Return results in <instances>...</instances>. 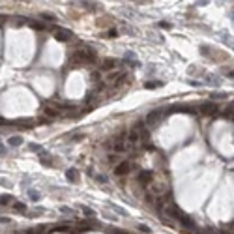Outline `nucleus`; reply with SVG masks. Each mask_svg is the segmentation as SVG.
I'll list each match as a JSON object with an SVG mask.
<instances>
[{"label": "nucleus", "mask_w": 234, "mask_h": 234, "mask_svg": "<svg viewBox=\"0 0 234 234\" xmlns=\"http://www.w3.org/2000/svg\"><path fill=\"white\" fill-rule=\"evenodd\" d=\"M214 234H230V232H227V230H212Z\"/></svg>", "instance_id": "c85d7f7f"}, {"label": "nucleus", "mask_w": 234, "mask_h": 234, "mask_svg": "<svg viewBox=\"0 0 234 234\" xmlns=\"http://www.w3.org/2000/svg\"><path fill=\"white\" fill-rule=\"evenodd\" d=\"M135 129L139 133V139H140V143H143V146L146 150H152L154 146H152V140H150V129H148V126L144 122H137V127Z\"/></svg>", "instance_id": "f03ea898"}, {"label": "nucleus", "mask_w": 234, "mask_h": 234, "mask_svg": "<svg viewBox=\"0 0 234 234\" xmlns=\"http://www.w3.org/2000/svg\"><path fill=\"white\" fill-rule=\"evenodd\" d=\"M112 234H127V232H124V230H111Z\"/></svg>", "instance_id": "7c9ffc66"}, {"label": "nucleus", "mask_w": 234, "mask_h": 234, "mask_svg": "<svg viewBox=\"0 0 234 234\" xmlns=\"http://www.w3.org/2000/svg\"><path fill=\"white\" fill-rule=\"evenodd\" d=\"M159 26H161V28H167V30L171 28V25H169V22H159Z\"/></svg>", "instance_id": "cd10ccee"}, {"label": "nucleus", "mask_w": 234, "mask_h": 234, "mask_svg": "<svg viewBox=\"0 0 234 234\" xmlns=\"http://www.w3.org/2000/svg\"><path fill=\"white\" fill-rule=\"evenodd\" d=\"M13 210L19 214H26V206L22 204V202H13Z\"/></svg>", "instance_id": "a211bd4d"}, {"label": "nucleus", "mask_w": 234, "mask_h": 234, "mask_svg": "<svg viewBox=\"0 0 234 234\" xmlns=\"http://www.w3.org/2000/svg\"><path fill=\"white\" fill-rule=\"evenodd\" d=\"M161 84H163V83H159V81H148V83L144 84V88H146V90H155V88H159Z\"/></svg>", "instance_id": "dca6fc26"}, {"label": "nucleus", "mask_w": 234, "mask_h": 234, "mask_svg": "<svg viewBox=\"0 0 234 234\" xmlns=\"http://www.w3.org/2000/svg\"><path fill=\"white\" fill-rule=\"evenodd\" d=\"M140 143V139H139V133H137V129L133 127L129 133H127V144H139Z\"/></svg>", "instance_id": "9d476101"}, {"label": "nucleus", "mask_w": 234, "mask_h": 234, "mask_svg": "<svg viewBox=\"0 0 234 234\" xmlns=\"http://www.w3.org/2000/svg\"><path fill=\"white\" fill-rule=\"evenodd\" d=\"M221 116H223V118H228V120H234V103H230V105L221 112Z\"/></svg>", "instance_id": "f8f14e48"}, {"label": "nucleus", "mask_w": 234, "mask_h": 234, "mask_svg": "<svg viewBox=\"0 0 234 234\" xmlns=\"http://www.w3.org/2000/svg\"><path fill=\"white\" fill-rule=\"evenodd\" d=\"M28 146H30V150H34V152H41V148H39V144H34V143H30Z\"/></svg>", "instance_id": "5701e85b"}, {"label": "nucleus", "mask_w": 234, "mask_h": 234, "mask_svg": "<svg viewBox=\"0 0 234 234\" xmlns=\"http://www.w3.org/2000/svg\"><path fill=\"white\" fill-rule=\"evenodd\" d=\"M8 144H10V146H19V144H22V137H21V135L10 137V139H8Z\"/></svg>", "instance_id": "4468645a"}, {"label": "nucleus", "mask_w": 234, "mask_h": 234, "mask_svg": "<svg viewBox=\"0 0 234 234\" xmlns=\"http://www.w3.org/2000/svg\"><path fill=\"white\" fill-rule=\"evenodd\" d=\"M163 116H165V114H163V111H152V112H148V116H146V126H157L159 122H161V118H163Z\"/></svg>", "instance_id": "20e7f679"}, {"label": "nucleus", "mask_w": 234, "mask_h": 234, "mask_svg": "<svg viewBox=\"0 0 234 234\" xmlns=\"http://www.w3.org/2000/svg\"><path fill=\"white\" fill-rule=\"evenodd\" d=\"M60 212H64V214H71V210H69V208H60Z\"/></svg>", "instance_id": "c756f323"}, {"label": "nucleus", "mask_w": 234, "mask_h": 234, "mask_svg": "<svg viewBox=\"0 0 234 234\" xmlns=\"http://www.w3.org/2000/svg\"><path fill=\"white\" fill-rule=\"evenodd\" d=\"M219 109H217V105L216 103H210V101H206V103H200L199 105V112L200 114H204V116H210V114H216Z\"/></svg>", "instance_id": "39448f33"}, {"label": "nucleus", "mask_w": 234, "mask_h": 234, "mask_svg": "<svg viewBox=\"0 0 234 234\" xmlns=\"http://www.w3.org/2000/svg\"><path fill=\"white\" fill-rule=\"evenodd\" d=\"M53 230L54 232H71V228H69V227H54Z\"/></svg>", "instance_id": "412c9836"}, {"label": "nucleus", "mask_w": 234, "mask_h": 234, "mask_svg": "<svg viewBox=\"0 0 234 234\" xmlns=\"http://www.w3.org/2000/svg\"><path fill=\"white\" fill-rule=\"evenodd\" d=\"M98 56L96 53H94L92 49H86V47H83V49H77L73 53V58H71V66H83V64H92L96 62Z\"/></svg>", "instance_id": "f257e3e1"}, {"label": "nucleus", "mask_w": 234, "mask_h": 234, "mask_svg": "<svg viewBox=\"0 0 234 234\" xmlns=\"http://www.w3.org/2000/svg\"><path fill=\"white\" fill-rule=\"evenodd\" d=\"M43 112L49 116V118H56V116H60V109H56V107H49V105H43Z\"/></svg>", "instance_id": "1a4fd4ad"}, {"label": "nucleus", "mask_w": 234, "mask_h": 234, "mask_svg": "<svg viewBox=\"0 0 234 234\" xmlns=\"http://www.w3.org/2000/svg\"><path fill=\"white\" fill-rule=\"evenodd\" d=\"M83 212H84L86 217H96V212H94V210H90V208H86V206H83Z\"/></svg>", "instance_id": "aec40b11"}, {"label": "nucleus", "mask_w": 234, "mask_h": 234, "mask_svg": "<svg viewBox=\"0 0 234 234\" xmlns=\"http://www.w3.org/2000/svg\"><path fill=\"white\" fill-rule=\"evenodd\" d=\"M26 25H28V26H32L34 30H47V28H51L49 25H43V22H39V21H32V19H30V21H26Z\"/></svg>", "instance_id": "9b49d317"}, {"label": "nucleus", "mask_w": 234, "mask_h": 234, "mask_svg": "<svg viewBox=\"0 0 234 234\" xmlns=\"http://www.w3.org/2000/svg\"><path fill=\"white\" fill-rule=\"evenodd\" d=\"M26 234H38V232H26Z\"/></svg>", "instance_id": "72a5a7b5"}, {"label": "nucleus", "mask_w": 234, "mask_h": 234, "mask_svg": "<svg viewBox=\"0 0 234 234\" xmlns=\"http://www.w3.org/2000/svg\"><path fill=\"white\" fill-rule=\"evenodd\" d=\"M227 75H228V77H230V79H234V71H228V73H227Z\"/></svg>", "instance_id": "473e14b6"}, {"label": "nucleus", "mask_w": 234, "mask_h": 234, "mask_svg": "<svg viewBox=\"0 0 234 234\" xmlns=\"http://www.w3.org/2000/svg\"><path fill=\"white\" fill-rule=\"evenodd\" d=\"M83 6H84V8H88L90 11H96V8H99L96 2H90V0H83Z\"/></svg>", "instance_id": "6ab92c4d"}, {"label": "nucleus", "mask_w": 234, "mask_h": 234, "mask_svg": "<svg viewBox=\"0 0 234 234\" xmlns=\"http://www.w3.org/2000/svg\"><path fill=\"white\" fill-rule=\"evenodd\" d=\"M54 39H56V41H62V43L71 41V39H73V32L67 30V28H56V30H54Z\"/></svg>", "instance_id": "7ed1b4c3"}, {"label": "nucleus", "mask_w": 234, "mask_h": 234, "mask_svg": "<svg viewBox=\"0 0 234 234\" xmlns=\"http://www.w3.org/2000/svg\"><path fill=\"white\" fill-rule=\"evenodd\" d=\"M137 180H139L140 185H150V182L154 180V176H152L150 171H143V172H139V174H137Z\"/></svg>", "instance_id": "6e6552de"}, {"label": "nucleus", "mask_w": 234, "mask_h": 234, "mask_svg": "<svg viewBox=\"0 0 234 234\" xmlns=\"http://www.w3.org/2000/svg\"><path fill=\"white\" fill-rule=\"evenodd\" d=\"M10 202H13L11 195H0V206H8Z\"/></svg>", "instance_id": "f3484780"}, {"label": "nucleus", "mask_w": 234, "mask_h": 234, "mask_svg": "<svg viewBox=\"0 0 234 234\" xmlns=\"http://www.w3.org/2000/svg\"><path fill=\"white\" fill-rule=\"evenodd\" d=\"M96 180H98V182H101V184H103V182H107V178H103V176H98Z\"/></svg>", "instance_id": "2f4dec72"}, {"label": "nucleus", "mask_w": 234, "mask_h": 234, "mask_svg": "<svg viewBox=\"0 0 234 234\" xmlns=\"http://www.w3.org/2000/svg\"><path fill=\"white\" fill-rule=\"evenodd\" d=\"M116 66H118V60H116V58H105V60L101 62V71L111 73L112 69H116Z\"/></svg>", "instance_id": "0eeeda50"}, {"label": "nucleus", "mask_w": 234, "mask_h": 234, "mask_svg": "<svg viewBox=\"0 0 234 234\" xmlns=\"http://www.w3.org/2000/svg\"><path fill=\"white\" fill-rule=\"evenodd\" d=\"M90 79H92V81H99V73H92Z\"/></svg>", "instance_id": "a878e982"}, {"label": "nucleus", "mask_w": 234, "mask_h": 234, "mask_svg": "<svg viewBox=\"0 0 234 234\" xmlns=\"http://www.w3.org/2000/svg\"><path fill=\"white\" fill-rule=\"evenodd\" d=\"M139 230H143V232H150V227H146V225H139Z\"/></svg>", "instance_id": "393cba45"}, {"label": "nucleus", "mask_w": 234, "mask_h": 234, "mask_svg": "<svg viewBox=\"0 0 234 234\" xmlns=\"http://www.w3.org/2000/svg\"><path fill=\"white\" fill-rule=\"evenodd\" d=\"M66 176H67L69 182H79V171H77V169H67Z\"/></svg>", "instance_id": "ddd939ff"}, {"label": "nucleus", "mask_w": 234, "mask_h": 234, "mask_svg": "<svg viewBox=\"0 0 234 234\" xmlns=\"http://www.w3.org/2000/svg\"><path fill=\"white\" fill-rule=\"evenodd\" d=\"M41 19L43 21H54V15H51V13H41Z\"/></svg>", "instance_id": "4be33fe9"}, {"label": "nucleus", "mask_w": 234, "mask_h": 234, "mask_svg": "<svg viewBox=\"0 0 234 234\" xmlns=\"http://www.w3.org/2000/svg\"><path fill=\"white\" fill-rule=\"evenodd\" d=\"M15 124H17V126H22V127H32V126H34V122H32V120H28V118L15 120Z\"/></svg>", "instance_id": "2eb2a0df"}, {"label": "nucleus", "mask_w": 234, "mask_h": 234, "mask_svg": "<svg viewBox=\"0 0 234 234\" xmlns=\"http://www.w3.org/2000/svg\"><path fill=\"white\" fill-rule=\"evenodd\" d=\"M28 195H30V199H32V200H39V193H36V191H30Z\"/></svg>", "instance_id": "b1692460"}, {"label": "nucleus", "mask_w": 234, "mask_h": 234, "mask_svg": "<svg viewBox=\"0 0 234 234\" xmlns=\"http://www.w3.org/2000/svg\"><path fill=\"white\" fill-rule=\"evenodd\" d=\"M210 98H227V94H212Z\"/></svg>", "instance_id": "bb28decb"}, {"label": "nucleus", "mask_w": 234, "mask_h": 234, "mask_svg": "<svg viewBox=\"0 0 234 234\" xmlns=\"http://www.w3.org/2000/svg\"><path fill=\"white\" fill-rule=\"evenodd\" d=\"M129 171H131V163L129 161H122V163H118V165L114 167V174L116 176H126V174H129Z\"/></svg>", "instance_id": "423d86ee"}]
</instances>
